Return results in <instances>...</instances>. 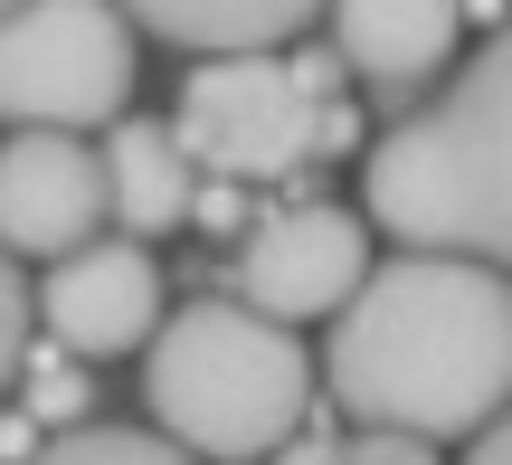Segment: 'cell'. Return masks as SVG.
I'll return each instance as SVG.
<instances>
[{
	"mask_svg": "<svg viewBox=\"0 0 512 465\" xmlns=\"http://www.w3.org/2000/svg\"><path fill=\"white\" fill-rule=\"evenodd\" d=\"M76 399H86L76 371H38V361H29V409L38 418H76ZM76 428H86V418H76Z\"/></svg>",
	"mask_w": 512,
	"mask_h": 465,
	"instance_id": "9a60e30c",
	"label": "cell"
},
{
	"mask_svg": "<svg viewBox=\"0 0 512 465\" xmlns=\"http://www.w3.org/2000/svg\"><path fill=\"white\" fill-rule=\"evenodd\" d=\"M114 10H124L133 29L190 48V57H247V48H285V38H304L332 0H114Z\"/></svg>",
	"mask_w": 512,
	"mask_h": 465,
	"instance_id": "8fae6325",
	"label": "cell"
},
{
	"mask_svg": "<svg viewBox=\"0 0 512 465\" xmlns=\"http://www.w3.org/2000/svg\"><path fill=\"white\" fill-rule=\"evenodd\" d=\"M323 390L351 428H399L427 447L484 437L512 409V276L437 247L370 266L332 314Z\"/></svg>",
	"mask_w": 512,
	"mask_h": 465,
	"instance_id": "6da1fadb",
	"label": "cell"
},
{
	"mask_svg": "<svg viewBox=\"0 0 512 465\" xmlns=\"http://www.w3.org/2000/svg\"><path fill=\"white\" fill-rule=\"evenodd\" d=\"M29 465H190V447H171L162 428H57Z\"/></svg>",
	"mask_w": 512,
	"mask_h": 465,
	"instance_id": "7c38bea8",
	"label": "cell"
},
{
	"mask_svg": "<svg viewBox=\"0 0 512 465\" xmlns=\"http://www.w3.org/2000/svg\"><path fill=\"white\" fill-rule=\"evenodd\" d=\"M19 361H29V276H19V257L0 247V399H10Z\"/></svg>",
	"mask_w": 512,
	"mask_h": 465,
	"instance_id": "4fadbf2b",
	"label": "cell"
},
{
	"mask_svg": "<svg viewBox=\"0 0 512 465\" xmlns=\"http://www.w3.org/2000/svg\"><path fill=\"white\" fill-rule=\"evenodd\" d=\"M456 38H465V0H332V48L380 95H408L427 76H446Z\"/></svg>",
	"mask_w": 512,
	"mask_h": 465,
	"instance_id": "9c48e42d",
	"label": "cell"
},
{
	"mask_svg": "<svg viewBox=\"0 0 512 465\" xmlns=\"http://www.w3.org/2000/svg\"><path fill=\"white\" fill-rule=\"evenodd\" d=\"M105 238V162L86 133H10L0 143V247L10 257H67Z\"/></svg>",
	"mask_w": 512,
	"mask_h": 465,
	"instance_id": "ba28073f",
	"label": "cell"
},
{
	"mask_svg": "<svg viewBox=\"0 0 512 465\" xmlns=\"http://www.w3.org/2000/svg\"><path fill=\"white\" fill-rule=\"evenodd\" d=\"M361 276H370V228L323 200H294L238 238V304H256L266 323L342 314L361 295Z\"/></svg>",
	"mask_w": 512,
	"mask_h": 465,
	"instance_id": "8992f818",
	"label": "cell"
},
{
	"mask_svg": "<svg viewBox=\"0 0 512 465\" xmlns=\"http://www.w3.org/2000/svg\"><path fill=\"white\" fill-rule=\"evenodd\" d=\"M342 465H437V447L399 428H361V437H342Z\"/></svg>",
	"mask_w": 512,
	"mask_h": 465,
	"instance_id": "5bb4252c",
	"label": "cell"
},
{
	"mask_svg": "<svg viewBox=\"0 0 512 465\" xmlns=\"http://www.w3.org/2000/svg\"><path fill=\"white\" fill-rule=\"evenodd\" d=\"M133 95V19L114 0H19L0 10V124L95 133Z\"/></svg>",
	"mask_w": 512,
	"mask_h": 465,
	"instance_id": "277c9868",
	"label": "cell"
},
{
	"mask_svg": "<svg viewBox=\"0 0 512 465\" xmlns=\"http://www.w3.org/2000/svg\"><path fill=\"white\" fill-rule=\"evenodd\" d=\"M465 465H512V409L494 418V428H484L475 437V456H465Z\"/></svg>",
	"mask_w": 512,
	"mask_h": 465,
	"instance_id": "e0dca14e",
	"label": "cell"
},
{
	"mask_svg": "<svg viewBox=\"0 0 512 465\" xmlns=\"http://www.w3.org/2000/svg\"><path fill=\"white\" fill-rule=\"evenodd\" d=\"M95 162H105V209L133 228V238H162V228H181L190 200H200V171H190V152L171 143V124H152V114H114Z\"/></svg>",
	"mask_w": 512,
	"mask_h": 465,
	"instance_id": "30bf717a",
	"label": "cell"
},
{
	"mask_svg": "<svg viewBox=\"0 0 512 465\" xmlns=\"http://www.w3.org/2000/svg\"><path fill=\"white\" fill-rule=\"evenodd\" d=\"M266 465H342V437H332V428H294Z\"/></svg>",
	"mask_w": 512,
	"mask_h": 465,
	"instance_id": "2e32d148",
	"label": "cell"
},
{
	"mask_svg": "<svg viewBox=\"0 0 512 465\" xmlns=\"http://www.w3.org/2000/svg\"><path fill=\"white\" fill-rule=\"evenodd\" d=\"M323 371L294 342V323H266L256 304H181L143 342V409L171 447L256 465L323 409Z\"/></svg>",
	"mask_w": 512,
	"mask_h": 465,
	"instance_id": "3957f363",
	"label": "cell"
},
{
	"mask_svg": "<svg viewBox=\"0 0 512 465\" xmlns=\"http://www.w3.org/2000/svg\"><path fill=\"white\" fill-rule=\"evenodd\" d=\"M38 323L67 361H124L162 333V266L133 238H86L48 257L38 276Z\"/></svg>",
	"mask_w": 512,
	"mask_h": 465,
	"instance_id": "52a82bcc",
	"label": "cell"
},
{
	"mask_svg": "<svg viewBox=\"0 0 512 465\" xmlns=\"http://www.w3.org/2000/svg\"><path fill=\"white\" fill-rule=\"evenodd\" d=\"M361 200L399 247L512 276V19L484 38V57L446 76V95H427L370 143Z\"/></svg>",
	"mask_w": 512,
	"mask_h": 465,
	"instance_id": "7a4b0ae2",
	"label": "cell"
},
{
	"mask_svg": "<svg viewBox=\"0 0 512 465\" xmlns=\"http://www.w3.org/2000/svg\"><path fill=\"white\" fill-rule=\"evenodd\" d=\"M0 10H19V0H0Z\"/></svg>",
	"mask_w": 512,
	"mask_h": 465,
	"instance_id": "ac0fdd59",
	"label": "cell"
},
{
	"mask_svg": "<svg viewBox=\"0 0 512 465\" xmlns=\"http://www.w3.org/2000/svg\"><path fill=\"white\" fill-rule=\"evenodd\" d=\"M323 105L332 95L304 86V67H285L275 48H247V57H200L181 86V124L171 143L190 152V171L209 181H294L304 162H323Z\"/></svg>",
	"mask_w": 512,
	"mask_h": 465,
	"instance_id": "5b68a950",
	"label": "cell"
}]
</instances>
